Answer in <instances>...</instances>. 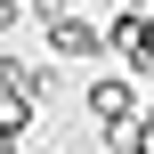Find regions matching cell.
I'll list each match as a JSON object with an SVG mask.
<instances>
[{
    "label": "cell",
    "mask_w": 154,
    "mask_h": 154,
    "mask_svg": "<svg viewBox=\"0 0 154 154\" xmlns=\"http://www.w3.org/2000/svg\"><path fill=\"white\" fill-rule=\"evenodd\" d=\"M49 49H57V57H106V24H89V16L73 8V16L49 24Z\"/></svg>",
    "instance_id": "6da1fadb"
},
{
    "label": "cell",
    "mask_w": 154,
    "mask_h": 154,
    "mask_svg": "<svg viewBox=\"0 0 154 154\" xmlns=\"http://www.w3.org/2000/svg\"><path fill=\"white\" fill-rule=\"evenodd\" d=\"M130 73H154V24L138 32V49H130Z\"/></svg>",
    "instance_id": "7a4b0ae2"
},
{
    "label": "cell",
    "mask_w": 154,
    "mask_h": 154,
    "mask_svg": "<svg viewBox=\"0 0 154 154\" xmlns=\"http://www.w3.org/2000/svg\"><path fill=\"white\" fill-rule=\"evenodd\" d=\"M24 24V0H0V32H16Z\"/></svg>",
    "instance_id": "3957f363"
},
{
    "label": "cell",
    "mask_w": 154,
    "mask_h": 154,
    "mask_svg": "<svg viewBox=\"0 0 154 154\" xmlns=\"http://www.w3.org/2000/svg\"><path fill=\"white\" fill-rule=\"evenodd\" d=\"M16 146H24V130H0V154H16Z\"/></svg>",
    "instance_id": "277c9868"
}]
</instances>
